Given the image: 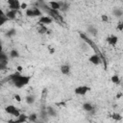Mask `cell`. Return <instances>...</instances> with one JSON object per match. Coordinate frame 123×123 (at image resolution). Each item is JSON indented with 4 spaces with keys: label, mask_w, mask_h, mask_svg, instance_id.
I'll use <instances>...</instances> for the list:
<instances>
[{
    "label": "cell",
    "mask_w": 123,
    "mask_h": 123,
    "mask_svg": "<svg viewBox=\"0 0 123 123\" xmlns=\"http://www.w3.org/2000/svg\"><path fill=\"white\" fill-rule=\"evenodd\" d=\"M9 80H11L12 82V84L17 87V88H21L23 86H25L26 85L29 84L30 80H31V77L29 76H23L21 74H19L18 72L17 73H14L12 75L10 76Z\"/></svg>",
    "instance_id": "6da1fadb"
},
{
    "label": "cell",
    "mask_w": 123,
    "mask_h": 123,
    "mask_svg": "<svg viewBox=\"0 0 123 123\" xmlns=\"http://www.w3.org/2000/svg\"><path fill=\"white\" fill-rule=\"evenodd\" d=\"M5 111H6L7 113H10V114L15 116V117H18L19 114H20L19 111H18L13 105H9V106H7V107L5 108Z\"/></svg>",
    "instance_id": "7a4b0ae2"
},
{
    "label": "cell",
    "mask_w": 123,
    "mask_h": 123,
    "mask_svg": "<svg viewBox=\"0 0 123 123\" xmlns=\"http://www.w3.org/2000/svg\"><path fill=\"white\" fill-rule=\"evenodd\" d=\"M9 8L12 11H18L20 9V3L17 0H8Z\"/></svg>",
    "instance_id": "3957f363"
},
{
    "label": "cell",
    "mask_w": 123,
    "mask_h": 123,
    "mask_svg": "<svg viewBox=\"0 0 123 123\" xmlns=\"http://www.w3.org/2000/svg\"><path fill=\"white\" fill-rule=\"evenodd\" d=\"M89 89H90V88H89L88 86H77V87L75 88L74 92H75L76 94H78V95H85Z\"/></svg>",
    "instance_id": "277c9868"
},
{
    "label": "cell",
    "mask_w": 123,
    "mask_h": 123,
    "mask_svg": "<svg viewBox=\"0 0 123 123\" xmlns=\"http://www.w3.org/2000/svg\"><path fill=\"white\" fill-rule=\"evenodd\" d=\"M53 19L52 17L48 16V15H42L39 17V23H41L42 25H48L50 23H52Z\"/></svg>",
    "instance_id": "5b68a950"
},
{
    "label": "cell",
    "mask_w": 123,
    "mask_h": 123,
    "mask_svg": "<svg viewBox=\"0 0 123 123\" xmlns=\"http://www.w3.org/2000/svg\"><path fill=\"white\" fill-rule=\"evenodd\" d=\"M89 62H90L92 64L97 65V64H99V63L101 62V60H100V58H99L98 55L94 54V55H92V56L89 57Z\"/></svg>",
    "instance_id": "8992f818"
},
{
    "label": "cell",
    "mask_w": 123,
    "mask_h": 123,
    "mask_svg": "<svg viewBox=\"0 0 123 123\" xmlns=\"http://www.w3.org/2000/svg\"><path fill=\"white\" fill-rule=\"evenodd\" d=\"M16 13H17V11L10 10V11H8V12L5 13V15H6V17H7L9 20H12V19H14V18H15Z\"/></svg>",
    "instance_id": "52a82bcc"
},
{
    "label": "cell",
    "mask_w": 123,
    "mask_h": 123,
    "mask_svg": "<svg viewBox=\"0 0 123 123\" xmlns=\"http://www.w3.org/2000/svg\"><path fill=\"white\" fill-rule=\"evenodd\" d=\"M86 31H87V33L90 34L92 37H96L97 34H98V31H97V29H96V27H95L94 25H89V26L87 27Z\"/></svg>",
    "instance_id": "ba28073f"
},
{
    "label": "cell",
    "mask_w": 123,
    "mask_h": 123,
    "mask_svg": "<svg viewBox=\"0 0 123 123\" xmlns=\"http://www.w3.org/2000/svg\"><path fill=\"white\" fill-rule=\"evenodd\" d=\"M107 41L111 45H115L118 41V37L116 36H110L109 37H107Z\"/></svg>",
    "instance_id": "9c48e42d"
},
{
    "label": "cell",
    "mask_w": 123,
    "mask_h": 123,
    "mask_svg": "<svg viewBox=\"0 0 123 123\" xmlns=\"http://www.w3.org/2000/svg\"><path fill=\"white\" fill-rule=\"evenodd\" d=\"M61 72L63 75H68L70 73V66L68 64H63L61 66Z\"/></svg>",
    "instance_id": "30bf717a"
},
{
    "label": "cell",
    "mask_w": 123,
    "mask_h": 123,
    "mask_svg": "<svg viewBox=\"0 0 123 123\" xmlns=\"http://www.w3.org/2000/svg\"><path fill=\"white\" fill-rule=\"evenodd\" d=\"M48 5H49V7H50L52 10H54V11H59V10H60V3H59V2L51 1V2L48 3Z\"/></svg>",
    "instance_id": "8fae6325"
},
{
    "label": "cell",
    "mask_w": 123,
    "mask_h": 123,
    "mask_svg": "<svg viewBox=\"0 0 123 123\" xmlns=\"http://www.w3.org/2000/svg\"><path fill=\"white\" fill-rule=\"evenodd\" d=\"M28 119V116L26 115V114H24V113H20L19 114V116L18 117H16V122L17 123H24V122H26V120Z\"/></svg>",
    "instance_id": "7c38bea8"
},
{
    "label": "cell",
    "mask_w": 123,
    "mask_h": 123,
    "mask_svg": "<svg viewBox=\"0 0 123 123\" xmlns=\"http://www.w3.org/2000/svg\"><path fill=\"white\" fill-rule=\"evenodd\" d=\"M47 116H48V114H47V111H46V108H42L41 111H40V114H39L40 119H42L43 121H46Z\"/></svg>",
    "instance_id": "4fadbf2b"
},
{
    "label": "cell",
    "mask_w": 123,
    "mask_h": 123,
    "mask_svg": "<svg viewBox=\"0 0 123 123\" xmlns=\"http://www.w3.org/2000/svg\"><path fill=\"white\" fill-rule=\"evenodd\" d=\"M46 111H47V114L49 116H57V111L52 107H47L46 108Z\"/></svg>",
    "instance_id": "5bb4252c"
},
{
    "label": "cell",
    "mask_w": 123,
    "mask_h": 123,
    "mask_svg": "<svg viewBox=\"0 0 123 123\" xmlns=\"http://www.w3.org/2000/svg\"><path fill=\"white\" fill-rule=\"evenodd\" d=\"M60 3V10H62V12H66L69 9V4L66 2H59Z\"/></svg>",
    "instance_id": "9a60e30c"
},
{
    "label": "cell",
    "mask_w": 123,
    "mask_h": 123,
    "mask_svg": "<svg viewBox=\"0 0 123 123\" xmlns=\"http://www.w3.org/2000/svg\"><path fill=\"white\" fill-rule=\"evenodd\" d=\"M83 109L86 111H87V112H90L93 109H94V107L90 104V103H85L84 105H83Z\"/></svg>",
    "instance_id": "2e32d148"
},
{
    "label": "cell",
    "mask_w": 123,
    "mask_h": 123,
    "mask_svg": "<svg viewBox=\"0 0 123 123\" xmlns=\"http://www.w3.org/2000/svg\"><path fill=\"white\" fill-rule=\"evenodd\" d=\"M112 13H113V15H115L116 17H121L122 16V14H123V11L121 10V9H119V8H115L113 11H112Z\"/></svg>",
    "instance_id": "e0dca14e"
},
{
    "label": "cell",
    "mask_w": 123,
    "mask_h": 123,
    "mask_svg": "<svg viewBox=\"0 0 123 123\" xmlns=\"http://www.w3.org/2000/svg\"><path fill=\"white\" fill-rule=\"evenodd\" d=\"M26 103H27L28 105L34 104V103H35V97H34L33 95H28V96L26 97Z\"/></svg>",
    "instance_id": "ac0fdd59"
},
{
    "label": "cell",
    "mask_w": 123,
    "mask_h": 123,
    "mask_svg": "<svg viewBox=\"0 0 123 123\" xmlns=\"http://www.w3.org/2000/svg\"><path fill=\"white\" fill-rule=\"evenodd\" d=\"M28 120H29L30 122H37V113H32V114H30V115L28 116Z\"/></svg>",
    "instance_id": "d6986e66"
},
{
    "label": "cell",
    "mask_w": 123,
    "mask_h": 123,
    "mask_svg": "<svg viewBox=\"0 0 123 123\" xmlns=\"http://www.w3.org/2000/svg\"><path fill=\"white\" fill-rule=\"evenodd\" d=\"M111 118L115 121H120L122 119V116L120 115V113H117V112H114L111 114Z\"/></svg>",
    "instance_id": "ffe728a7"
},
{
    "label": "cell",
    "mask_w": 123,
    "mask_h": 123,
    "mask_svg": "<svg viewBox=\"0 0 123 123\" xmlns=\"http://www.w3.org/2000/svg\"><path fill=\"white\" fill-rule=\"evenodd\" d=\"M10 57H11V58H18V57H19L18 51L15 50V49H12V50L10 52Z\"/></svg>",
    "instance_id": "44dd1931"
},
{
    "label": "cell",
    "mask_w": 123,
    "mask_h": 123,
    "mask_svg": "<svg viewBox=\"0 0 123 123\" xmlns=\"http://www.w3.org/2000/svg\"><path fill=\"white\" fill-rule=\"evenodd\" d=\"M15 34H16L15 29H11V30H9V31L6 33V37H13Z\"/></svg>",
    "instance_id": "7402d4cb"
},
{
    "label": "cell",
    "mask_w": 123,
    "mask_h": 123,
    "mask_svg": "<svg viewBox=\"0 0 123 123\" xmlns=\"http://www.w3.org/2000/svg\"><path fill=\"white\" fill-rule=\"evenodd\" d=\"M26 15L28 17H35V14H34V11L32 8H29L26 10Z\"/></svg>",
    "instance_id": "603a6c76"
},
{
    "label": "cell",
    "mask_w": 123,
    "mask_h": 123,
    "mask_svg": "<svg viewBox=\"0 0 123 123\" xmlns=\"http://www.w3.org/2000/svg\"><path fill=\"white\" fill-rule=\"evenodd\" d=\"M5 61H8V56L6 55L5 52H0V62H5Z\"/></svg>",
    "instance_id": "cb8c5ba5"
},
{
    "label": "cell",
    "mask_w": 123,
    "mask_h": 123,
    "mask_svg": "<svg viewBox=\"0 0 123 123\" xmlns=\"http://www.w3.org/2000/svg\"><path fill=\"white\" fill-rule=\"evenodd\" d=\"M111 82H112L113 84H119V82H120L119 76H118V75H112V76H111Z\"/></svg>",
    "instance_id": "d4e9b609"
},
{
    "label": "cell",
    "mask_w": 123,
    "mask_h": 123,
    "mask_svg": "<svg viewBox=\"0 0 123 123\" xmlns=\"http://www.w3.org/2000/svg\"><path fill=\"white\" fill-rule=\"evenodd\" d=\"M8 20H9V19L6 17V15H2V16H0V26L4 25V23H6Z\"/></svg>",
    "instance_id": "484cf974"
},
{
    "label": "cell",
    "mask_w": 123,
    "mask_h": 123,
    "mask_svg": "<svg viewBox=\"0 0 123 123\" xmlns=\"http://www.w3.org/2000/svg\"><path fill=\"white\" fill-rule=\"evenodd\" d=\"M7 64H8V61H5V62H0V71H1V70H4V69H6V67H7Z\"/></svg>",
    "instance_id": "4316f807"
},
{
    "label": "cell",
    "mask_w": 123,
    "mask_h": 123,
    "mask_svg": "<svg viewBox=\"0 0 123 123\" xmlns=\"http://www.w3.org/2000/svg\"><path fill=\"white\" fill-rule=\"evenodd\" d=\"M101 18H102V20H103V21H105V22H107V21L109 20V18H108V16H107L106 14H103V15L101 16Z\"/></svg>",
    "instance_id": "83f0119b"
},
{
    "label": "cell",
    "mask_w": 123,
    "mask_h": 123,
    "mask_svg": "<svg viewBox=\"0 0 123 123\" xmlns=\"http://www.w3.org/2000/svg\"><path fill=\"white\" fill-rule=\"evenodd\" d=\"M14 99H15L17 102H20V101H21V98H20V96H19L18 94H15V95H14Z\"/></svg>",
    "instance_id": "f1b7e54d"
},
{
    "label": "cell",
    "mask_w": 123,
    "mask_h": 123,
    "mask_svg": "<svg viewBox=\"0 0 123 123\" xmlns=\"http://www.w3.org/2000/svg\"><path fill=\"white\" fill-rule=\"evenodd\" d=\"M117 29H118V31H122V29H123V23H119V25L117 26Z\"/></svg>",
    "instance_id": "f546056e"
},
{
    "label": "cell",
    "mask_w": 123,
    "mask_h": 123,
    "mask_svg": "<svg viewBox=\"0 0 123 123\" xmlns=\"http://www.w3.org/2000/svg\"><path fill=\"white\" fill-rule=\"evenodd\" d=\"M16 69H17V72H18V73H20V72L23 70V67H22L21 65H18V66L16 67Z\"/></svg>",
    "instance_id": "4dcf8cb0"
},
{
    "label": "cell",
    "mask_w": 123,
    "mask_h": 123,
    "mask_svg": "<svg viewBox=\"0 0 123 123\" xmlns=\"http://www.w3.org/2000/svg\"><path fill=\"white\" fill-rule=\"evenodd\" d=\"M26 8H27V4H26V3L20 4V9H26Z\"/></svg>",
    "instance_id": "1f68e13d"
},
{
    "label": "cell",
    "mask_w": 123,
    "mask_h": 123,
    "mask_svg": "<svg viewBox=\"0 0 123 123\" xmlns=\"http://www.w3.org/2000/svg\"><path fill=\"white\" fill-rule=\"evenodd\" d=\"M46 31H47V29H46V28H44V27H43V28H41V29H40V30H39V33H45V32H46Z\"/></svg>",
    "instance_id": "d6a6232c"
},
{
    "label": "cell",
    "mask_w": 123,
    "mask_h": 123,
    "mask_svg": "<svg viewBox=\"0 0 123 123\" xmlns=\"http://www.w3.org/2000/svg\"><path fill=\"white\" fill-rule=\"evenodd\" d=\"M2 15H5V12H3L2 9H0V16H2Z\"/></svg>",
    "instance_id": "836d02e7"
},
{
    "label": "cell",
    "mask_w": 123,
    "mask_h": 123,
    "mask_svg": "<svg viewBox=\"0 0 123 123\" xmlns=\"http://www.w3.org/2000/svg\"><path fill=\"white\" fill-rule=\"evenodd\" d=\"M8 123H17V122H16L15 120H9Z\"/></svg>",
    "instance_id": "e575fe53"
},
{
    "label": "cell",
    "mask_w": 123,
    "mask_h": 123,
    "mask_svg": "<svg viewBox=\"0 0 123 123\" xmlns=\"http://www.w3.org/2000/svg\"><path fill=\"white\" fill-rule=\"evenodd\" d=\"M2 51H3V46L0 45V52H2Z\"/></svg>",
    "instance_id": "d590c367"
},
{
    "label": "cell",
    "mask_w": 123,
    "mask_h": 123,
    "mask_svg": "<svg viewBox=\"0 0 123 123\" xmlns=\"http://www.w3.org/2000/svg\"><path fill=\"white\" fill-rule=\"evenodd\" d=\"M0 45H2V40L0 39Z\"/></svg>",
    "instance_id": "8d00e7d4"
},
{
    "label": "cell",
    "mask_w": 123,
    "mask_h": 123,
    "mask_svg": "<svg viewBox=\"0 0 123 123\" xmlns=\"http://www.w3.org/2000/svg\"><path fill=\"white\" fill-rule=\"evenodd\" d=\"M1 86H2V83L0 82V87H1Z\"/></svg>",
    "instance_id": "74e56055"
}]
</instances>
